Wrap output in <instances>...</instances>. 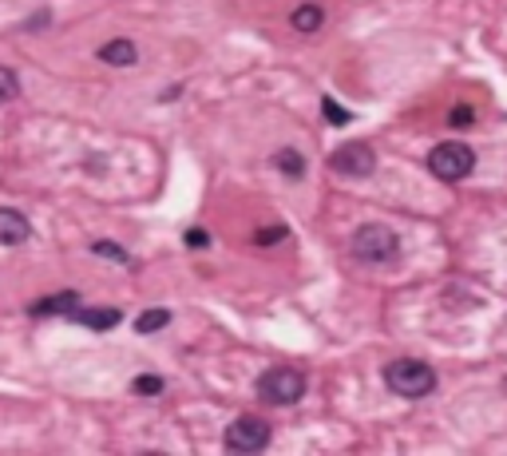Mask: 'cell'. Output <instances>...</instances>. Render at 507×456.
<instances>
[{
	"instance_id": "1",
	"label": "cell",
	"mask_w": 507,
	"mask_h": 456,
	"mask_svg": "<svg viewBox=\"0 0 507 456\" xmlns=\"http://www.w3.org/2000/svg\"><path fill=\"white\" fill-rule=\"evenodd\" d=\"M384 385L401 397H428L432 389H436V373H432L424 361L404 358V361H393L389 369H384Z\"/></svg>"
},
{
	"instance_id": "2",
	"label": "cell",
	"mask_w": 507,
	"mask_h": 456,
	"mask_svg": "<svg viewBox=\"0 0 507 456\" xmlns=\"http://www.w3.org/2000/svg\"><path fill=\"white\" fill-rule=\"evenodd\" d=\"M258 393L270 401V405H293V401H301V393H306V377L298 369H290V365H278V369H266L258 377Z\"/></svg>"
},
{
	"instance_id": "3",
	"label": "cell",
	"mask_w": 507,
	"mask_h": 456,
	"mask_svg": "<svg viewBox=\"0 0 507 456\" xmlns=\"http://www.w3.org/2000/svg\"><path fill=\"white\" fill-rule=\"evenodd\" d=\"M472 167H476V155H472L468 143H440V148L428 151V171L436 179H444V182L464 179Z\"/></svg>"
},
{
	"instance_id": "4",
	"label": "cell",
	"mask_w": 507,
	"mask_h": 456,
	"mask_svg": "<svg viewBox=\"0 0 507 456\" xmlns=\"http://www.w3.org/2000/svg\"><path fill=\"white\" fill-rule=\"evenodd\" d=\"M396 250H401V242H396L389 226H361L353 234V254L365 262H389L396 258Z\"/></svg>"
},
{
	"instance_id": "5",
	"label": "cell",
	"mask_w": 507,
	"mask_h": 456,
	"mask_svg": "<svg viewBox=\"0 0 507 456\" xmlns=\"http://www.w3.org/2000/svg\"><path fill=\"white\" fill-rule=\"evenodd\" d=\"M270 444V425L262 417H238L226 428V449L230 452H262Z\"/></svg>"
},
{
	"instance_id": "6",
	"label": "cell",
	"mask_w": 507,
	"mask_h": 456,
	"mask_svg": "<svg viewBox=\"0 0 507 456\" xmlns=\"http://www.w3.org/2000/svg\"><path fill=\"white\" fill-rule=\"evenodd\" d=\"M329 167L337 175H349V179H361V175H373L376 167V155L368 143H341V148L329 155Z\"/></svg>"
},
{
	"instance_id": "7",
	"label": "cell",
	"mask_w": 507,
	"mask_h": 456,
	"mask_svg": "<svg viewBox=\"0 0 507 456\" xmlns=\"http://www.w3.org/2000/svg\"><path fill=\"white\" fill-rule=\"evenodd\" d=\"M29 234H32L29 218L0 207V246H21V242H29Z\"/></svg>"
},
{
	"instance_id": "8",
	"label": "cell",
	"mask_w": 507,
	"mask_h": 456,
	"mask_svg": "<svg viewBox=\"0 0 507 456\" xmlns=\"http://www.w3.org/2000/svg\"><path fill=\"white\" fill-rule=\"evenodd\" d=\"M72 317H76L84 330H99V334H104V330H115V325H119V309H107V306H91V309L80 306Z\"/></svg>"
},
{
	"instance_id": "9",
	"label": "cell",
	"mask_w": 507,
	"mask_h": 456,
	"mask_svg": "<svg viewBox=\"0 0 507 456\" xmlns=\"http://www.w3.org/2000/svg\"><path fill=\"white\" fill-rule=\"evenodd\" d=\"M135 56H139V52H135L131 40H112V44H104V48H99V60H104V63H115V68H127V63H135Z\"/></svg>"
},
{
	"instance_id": "10",
	"label": "cell",
	"mask_w": 507,
	"mask_h": 456,
	"mask_svg": "<svg viewBox=\"0 0 507 456\" xmlns=\"http://www.w3.org/2000/svg\"><path fill=\"white\" fill-rule=\"evenodd\" d=\"M80 309V294L76 290H63V294H52L36 306V314H76Z\"/></svg>"
},
{
	"instance_id": "11",
	"label": "cell",
	"mask_w": 507,
	"mask_h": 456,
	"mask_svg": "<svg viewBox=\"0 0 507 456\" xmlns=\"http://www.w3.org/2000/svg\"><path fill=\"white\" fill-rule=\"evenodd\" d=\"M321 21H325V13H321L317 4H301L298 13H293V29L298 32H317Z\"/></svg>"
},
{
	"instance_id": "12",
	"label": "cell",
	"mask_w": 507,
	"mask_h": 456,
	"mask_svg": "<svg viewBox=\"0 0 507 456\" xmlns=\"http://www.w3.org/2000/svg\"><path fill=\"white\" fill-rule=\"evenodd\" d=\"M274 163H278V171L285 179H301V175H306V159H301L298 151H290V148L274 155Z\"/></svg>"
},
{
	"instance_id": "13",
	"label": "cell",
	"mask_w": 507,
	"mask_h": 456,
	"mask_svg": "<svg viewBox=\"0 0 507 456\" xmlns=\"http://www.w3.org/2000/svg\"><path fill=\"white\" fill-rule=\"evenodd\" d=\"M167 322H171L167 309H147V314L135 317V330H139V334H159Z\"/></svg>"
},
{
	"instance_id": "14",
	"label": "cell",
	"mask_w": 507,
	"mask_h": 456,
	"mask_svg": "<svg viewBox=\"0 0 507 456\" xmlns=\"http://www.w3.org/2000/svg\"><path fill=\"white\" fill-rule=\"evenodd\" d=\"M16 91H21V84H16V76H13L8 68H0V104L16 99Z\"/></svg>"
},
{
	"instance_id": "15",
	"label": "cell",
	"mask_w": 507,
	"mask_h": 456,
	"mask_svg": "<svg viewBox=\"0 0 507 456\" xmlns=\"http://www.w3.org/2000/svg\"><path fill=\"white\" fill-rule=\"evenodd\" d=\"M135 393H139V397L163 393V377H151V373H147V377H135Z\"/></svg>"
},
{
	"instance_id": "16",
	"label": "cell",
	"mask_w": 507,
	"mask_h": 456,
	"mask_svg": "<svg viewBox=\"0 0 507 456\" xmlns=\"http://www.w3.org/2000/svg\"><path fill=\"white\" fill-rule=\"evenodd\" d=\"M321 107H325V120H329V123H349V120H353L349 112H341V104H334V99H325Z\"/></svg>"
},
{
	"instance_id": "17",
	"label": "cell",
	"mask_w": 507,
	"mask_h": 456,
	"mask_svg": "<svg viewBox=\"0 0 507 456\" xmlns=\"http://www.w3.org/2000/svg\"><path fill=\"white\" fill-rule=\"evenodd\" d=\"M282 239H285V226H266V231H258V246H270Z\"/></svg>"
},
{
	"instance_id": "18",
	"label": "cell",
	"mask_w": 507,
	"mask_h": 456,
	"mask_svg": "<svg viewBox=\"0 0 507 456\" xmlns=\"http://www.w3.org/2000/svg\"><path fill=\"white\" fill-rule=\"evenodd\" d=\"M187 246H210V234L202 231V226H190V231H187Z\"/></svg>"
},
{
	"instance_id": "19",
	"label": "cell",
	"mask_w": 507,
	"mask_h": 456,
	"mask_svg": "<svg viewBox=\"0 0 507 456\" xmlns=\"http://www.w3.org/2000/svg\"><path fill=\"white\" fill-rule=\"evenodd\" d=\"M96 254H107V258H119V262H127V254L119 250V246H112V242H96Z\"/></svg>"
},
{
	"instance_id": "20",
	"label": "cell",
	"mask_w": 507,
	"mask_h": 456,
	"mask_svg": "<svg viewBox=\"0 0 507 456\" xmlns=\"http://www.w3.org/2000/svg\"><path fill=\"white\" fill-rule=\"evenodd\" d=\"M448 120L456 123V127H460V123H472V112H468V107H456V112H452Z\"/></svg>"
}]
</instances>
